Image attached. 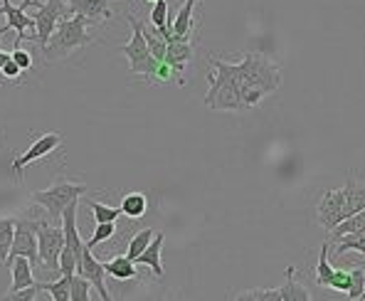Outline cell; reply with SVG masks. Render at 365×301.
<instances>
[{
    "mask_svg": "<svg viewBox=\"0 0 365 301\" xmlns=\"http://www.w3.org/2000/svg\"><path fill=\"white\" fill-rule=\"evenodd\" d=\"M232 77L237 82L245 111L255 109L264 96L277 91L282 84V72H279L277 62H272V57L262 55V52H247L242 62L232 64Z\"/></svg>",
    "mask_w": 365,
    "mask_h": 301,
    "instance_id": "6da1fadb",
    "label": "cell"
},
{
    "mask_svg": "<svg viewBox=\"0 0 365 301\" xmlns=\"http://www.w3.org/2000/svg\"><path fill=\"white\" fill-rule=\"evenodd\" d=\"M87 25H91V20H87L84 15H69V18H62L57 23L55 32L50 35L47 45L42 47V55H45V62H55V60H64L72 52L82 50V47L91 45V35L87 32Z\"/></svg>",
    "mask_w": 365,
    "mask_h": 301,
    "instance_id": "7a4b0ae2",
    "label": "cell"
},
{
    "mask_svg": "<svg viewBox=\"0 0 365 301\" xmlns=\"http://www.w3.org/2000/svg\"><path fill=\"white\" fill-rule=\"evenodd\" d=\"M215 72L210 74V91L205 94V106L212 111H245L240 99L237 82L232 77V64L222 60H210Z\"/></svg>",
    "mask_w": 365,
    "mask_h": 301,
    "instance_id": "3957f363",
    "label": "cell"
},
{
    "mask_svg": "<svg viewBox=\"0 0 365 301\" xmlns=\"http://www.w3.org/2000/svg\"><path fill=\"white\" fill-rule=\"evenodd\" d=\"M123 20H126L128 25H131L133 35L131 40L126 42L123 47H119V50L126 55L128 60V69H131V74H143V77L151 82L155 69H158V60H153L151 50H148L146 45V37H143V23L141 20H136L133 15H123Z\"/></svg>",
    "mask_w": 365,
    "mask_h": 301,
    "instance_id": "277c9868",
    "label": "cell"
},
{
    "mask_svg": "<svg viewBox=\"0 0 365 301\" xmlns=\"http://www.w3.org/2000/svg\"><path fill=\"white\" fill-rule=\"evenodd\" d=\"M84 193H87V185L60 180V183H55V185L47 188V190H35L30 195V200L35 203V205H40L42 210L47 213V218L57 223V220H62L64 208H67L72 200H77V198H82Z\"/></svg>",
    "mask_w": 365,
    "mask_h": 301,
    "instance_id": "5b68a950",
    "label": "cell"
},
{
    "mask_svg": "<svg viewBox=\"0 0 365 301\" xmlns=\"http://www.w3.org/2000/svg\"><path fill=\"white\" fill-rule=\"evenodd\" d=\"M64 247V230L57 225H47V220H40L37 225V255L40 267L45 270L47 279H57L60 274V252Z\"/></svg>",
    "mask_w": 365,
    "mask_h": 301,
    "instance_id": "8992f818",
    "label": "cell"
},
{
    "mask_svg": "<svg viewBox=\"0 0 365 301\" xmlns=\"http://www.w3.org/2000/svg\"><path fill=\"white\" fill-rule=\"evenodd\" d=\"M37 13L32 15V20H35V35L30 37L32 42H37L40 47L47 45V40H50V35L55 32L57 23H60L62 18H69V8L64 0H37Z\"/></svg>",
    "mask_w": 365,
    "mask_h": 301,
    "instance_id": "52a82bcc",
    "label": "cell"
},
{
    "mask_svg": "<svg viewBox=\"0 0 365 301\" xmlns=\"http://www.w3.org/2000/svg\"><path fill=\"white\" fill-rule=\"evenodd\" d=\"M37 225L35 218H15V235L13 247L8 257H28L32 267H40V255H37Z\"/></svg>",
    "mask_w": 365,
    "mask_h": 301,
    "instance_id": "ba28073f",
    "label": "cell"
},
{
    "mask_svg": "<svg viewBox=\"0 0 365 301\" xmlns=\"http://www.w3.org/2000/svg\"><path fill=\"white\" fill-rule=\"evenodd\" d=\"M37 0H23L20 5H13L10 0H0V15H5V25L0 28V35H5L8 30H15L18 37H15V47L23 45L25 40V30L35 28V20L28 18L25 10L28 8H35Z\"/></svg>",
    "mask_w": 365,
    "mask_h": 301,
    "instance_id": "9c48e42d",
    "label": "cell"
},
{
    "mask_svg": "<svg viewBox=\"0 0 365 301\" xmlns=\"http://www.w3.org/2000/svg\"><path fill=\"white\" fill-rule=\"evenodd\" d=\"M62 146V136L60 133H45V136H40L37 138L32 146L25 150V153H18L13 158V173H15V178H23V170L28 168L30 163H35V160H40V158H45V155H50L55 148H60Z\"/></svg>",
    "mask_w": 365,
    "mask_h": 301,
    "instance_id": "30bf717a",
    "label": "cell"
},
{
    "mask_svg": "<svg viewBox=\"0 0 365 301\" xmlns=\"http://www.w3.org/2000/svg\"><path fill=\"white\" fill-rule=\"evenodd\" d=\"M192 55H195V47H192L190 40H173L165 45L163 62L173 69L175 82L178 84H185V69H187V64L192 62Z\"/></svg>",
    "mask_w": 365,
    "mask_h": 301,
    "instance_id": "8fae6325",
    "label": "cell"
},
{
    "mask_svg": "<svg viewBox=\"0 0 365 301\" xmlns=\"http://www.w3.org/2000/svg\"><path fill=\"white\" fill-rule=\"evenodd\" d=\"M343 218H346V210H343V190H326L319 208H316V220H319V225L331 233Z\"/></svg>",
    "mask_w": 365,
    "mask_h": 301,
    "instance_id": "7c38bea8",
    "label": "cell"
},
{
    "mask_svg": "<svg viewBox=\"0 0 365 301\" xmlns=\"http://www.w3.org/2000/svg\"><path fill=\"white\" fill-rule=\"evenodd\" d=\"M77 272L82 274V277H87L91 282V287L96 289V294H99L101 301H114V297L109 294V289H106V270H104V262L96 260L94 255H91V250H84V257L82 262H79Z\"/></svg>",
    "mask_w": 365,
    "mask_h": 301,
    "instance_id": "4fadbf2b",
    "label": "cell"
},
{
    "mask_svg": "<svg viewBox=\"0 0 365 301\" xmlns=\"http://www.w3.org/2000/svg\"><path fill=\"white\" fill-rule=\"evenodd\" d=\"M69 13L84 15L91 23H104L109 18H116L114 0H64Z\"/></svg>",
    "mask_w": 365,
    "mask_h": 301,
    "instance_id": "5bb4252c",
    "label": "cell"
},
{
    "mask_svg": "<svg viewBox=\"0 0 365 301\" xmlns=\"http://www.w3.org/2000/svg\"><path fill=\"white\" fill-rule=\"evenodd\" d=\"M163 240H165L163 233H155L151 245L133 260L136 265H143V267H148V270H153L155 279H163V262H160V257H163Z\"/></svg>",
    "mask_w": 365,
    "mask_h": 301,
    "instance_id": "9a60e30c",
    "label": "cell"
},
{
    "mask_svg": "<svg viewBox=\"0 0 365 301\" xmlns=\"http://www.w3.org/2000/svg\"><path fill=\"white\" fill-rule=\"evenodd\" d=\"M5 265L13 270V287H10L8 294H15L20 289H28L35 284V270H32L28 257H8Z\"/></svg>",
    "mask_w": 365,
    "mask_h": 301,
    "instance_id": "2e32d148",
    "label": "cell"
},
{
    "mask_svg": "<svg viewBox=\"0 0 365 301\" xmlns=\"http://www.w3.org/2000/svg\"><path fill=\"white\" fill-rule=\"evenodd\" d=\"M363 208H365V185L358 183L356 175H351L346 188H343V210H346V218L363 210Z\"/></svg>",
    "mask_w": 365,
    "mask_h": 301,
    "instance_id": "e0dca14e",
    "label": "cell"
},
{
    "mask_svg": "<svg viewBox=\"0 0 365 301\" xmlns=\"http://www.w3.org/2000/svg\"><path fill=\"white\" fill-rule=\"evenodd\" d=\"M197 5V0H185V5L178 10L173 20H168V28L173 35H178V40H190L192 35V8Z\"/></svg>",
    "mask_w": 365,
    "mask_h": 301,
    "instance_id": "ac0fdd59",
    "label": "cell"
},
{
    "mask_svg": "<svg viewBox=\"0 0 365 301\" xmlns=\"http://www.w3.org/2000/svg\"><path fill=\"white\" fill-rule=\"evenodd\" d=\"M358 233H365V208L353 215H348V218H343L341 223L336 225L334 230H331L329 235V242H336L341 238H348V235H358Z\"/></svg>",
    "mask_w": 365,
    "mask_h": 301,
    "instance_id": "d6986e66",
    "label": "cell"
},
{
    "mask_svg": "<svg viewBox=\"0 0 365 301\" xmlns=\"http://www.w3.org/2000/svg\"><path fill=\"white\" fill-rule=\"evenodd\" d=\"M104 270H106V274H109V277L119 279V282H131V279H138L136 262L128 260L126 255L114 257V260L104 262Z\"/></svg>",
    "mask_w": 365,
    "mask_h": 301,
    "instance_id": "ffe728a7",
    "label": "cell"
},
{
    "mask_svg": "<svg viewBox=\"0 0 365 301\" xmlns=\"http://www.w3.org/2000/svg\"><path fill=\"white\" fill-rule=\"evenodd\" d=\"M119 208H121V215H126V218H131V220L143 218V215H146V210H148V198H146V193H126Z\"/></svg>",
    "mask_w": 365,
    "mask_h": 301,
    "instance_id": "44dd1931",
    "label": "cell"
},
{
    "mask_svg": "<svg viewBox=\"0 0 365 301\" xmlns=\"http://www.w3.org/2000/svg\"><path fill=\"white\" fill-rule=\"evenodd\" d=\"M69 279H72V274H62V277H57V279L40 282L37 289H40V292H47V297L52 301H69Z\"/></svg>",
    "mask_w": 365,
    "mask_h": 301,
    "instance_id": "7402d4cb",
    "label": "cell"
},
{
    "mask_svg": "<svg viewBox=\"0 0 365 301\" xmlns=\"http://www.w3.org/2000/svg\"><path fill=\"white\" fill-rule=\"evenodd\" d=\"M279 294H282V301H309V292L297 282V270L294 267H287V284L279 287Z\"/></svg>",
    "mask_w": 365,
    "mask_h": 301,
    "instance_id": "603a6c76",
    "label": "cell"
},
{
    "mask_svg": "<svg viewBox=\"0 0 365 301\" xmlns=\"http://www.w3.org/2000/svg\"><path fill=\"white\" fill-rule=\"evenodd\" d=\"M15 235V218H0V265L8 262Z\"/></svg>",
    "mask_w": 365,
    "mask_h": 301,
    "instance_id": "cb8c5ba5",
    "label": "cell"
},
{
    "mask_svg": "<svg viewBox=\"0 0 365 301\" xmlns=\"http://www.w3.org/2000/svg\"><path fill=\"white\" fill-rule=\"evenodd\" d=\"M334 274H336V270L329 262V242H324L321 255H319V265H316V284H319V287H329Z\"/></svg>",
    "mask_w": 365,
    "mask_h": 301,
    "instance_id": "d4e9b609",
    "label": "cell"
},
{
    "mask_svg": "<svg viewBox=\"0 0 365 301\" xmlns=\"http://www.w3.org/2000/svg\"><path fill=\"white\" fill-rule=\"evenodd\" d=\"M89 292H91V282L79 272H74L72 279H69V301H89L91 299Z\"/></svg>",
    "mask_w": 365,
    "mask_h": 301,
    "instance_id": "484cf974",
    "label": "cell"
},
{
    "mask_svg": "<svg viewBox=\"0 0 365 301\" xmlns=\"http://www.w3.org/2000/svg\"><path fill=\"white\" fill-rule=\"evenodd\" d=\"M153 235H155V230H151V228H146V230H138V233L131 238V242H128V252H126V257H128V260H136V257L141 255V252L146 250L148 245H151Z\"/></svg>",
    "mask_w": 365,
    "mask_h": 301,
    "instance_id": "4316f807",
    "label": "cell"
},
{
    "mask_svg": "<svg viewBox=\"0 0 365 301\" xmlns=\"http://www.w3.org/2000/svg\"><path fill=\"white\" fill-rule=\"evenodd\" d=\"M89 208H91V215H94L96 223H116L121 218V208H109L104 203H96V200H89Z\"/></svg>",
    "mask_w": 365,
    "mask_h": 301,
    "instance_id": "83f0119b",
    "label": "cell"
},
{
    "mask_svg": "<svg viewBox=\"0 0 365 301\" xmlns=\"http://www.w3.org/2000/svg\"><path fill=\"white\" fill-rule=\"evenodd\" d=\"M365 294V270L363 267H356L351 272V282H348V289H346V297L348 299H361Z\"/></svg>",
    "mask_w": 365,
    "mask_h": 301,
    "instance_id": "f1b7e54d",
    "label": "cell"
},
{
    "mask_svg": "<svg viewBox=\"0 0 365 301\" xmlns=\"http://www.w3.org/2000/svg\"><path fill=\"white\" fill-rule=\"evenodd\" d=\"M114 233H116V223H96L94 235H91V240L84 242V245H87V250H94L96 245L114 238Z\"/></svg>",
    "mask_w": 365,
    "mask_h": 301,
    "instance_id": "f546056e",
    "label": "cell"
},
{
    "mask_svg": "<svg viewBox=\"0 0 365 301\" xmlns=\"http://www.w3.org/2000/svg\"><path fill=\"white\" fill-rule=\"evenodd\" d=\"M168 0H155L151 8V25L155 30H160L168 25Z\"/></svg>",
    "mask_w": 365,
    "mask_h": 301,
    "instance_id": "4dcf8cb0",
    "label": "cell"
},
{
    "mask_svg": "<svg viewBox=\"0 0 365 301\" xmlns=\"http://www.w3.org/2000/svg\"><path fill=\"white\" fill-rule=\"evenodd\" d=\"M10 57H13L15 64H18L23 72H25V69H32V55H30V52H25L23 47H15V50L10 52Z\"/></svg>",
    "mask_w": 365,
    "mask_h": 301,
    "instance_id": "1f68e13d",
    "label": "cell"
},
{
    "mask_svg": "<svg viewBox=\"0 0 365 301\" xmlns=\"http://www.w3.org/2000/svg\"><path fill=\"white\" fill-rule=\"evenodd\" d=\"M348 282H351V272H341V270H336L334 279H331V284H329V289H336V292H343V294H346Z\"/></svg>",
    "mask_w": 365,
    "mask_h": 301,
    "instance_id": "d6a6232c",
    "label": "cell"
},
{
    "mask_svg": "<svg viewBox=\"0 0 365 301\" xmlns=\"http://www.w3.org/2000/svg\"><path fill=\"white\" fill-rule=\"evenodd\" d=\"M0 72H3V77H8V79H18L23 69H20L18 64H15L13 57H8V60L3 62V67H0Z\"/></svg>",
    "mask_w": 365,
    "mask_h": 301,
    "instance_id": "836d02e7",
    "label": "cell"
},
{
    "mask_svg": "<svg viewBox=\"0 0 365 301\" xmlns=\"http://www.w3.org/2000/svg\"><path fill=\"white\" fill-rule=\"evenodd\" d=\"M8 57H10V55H8V52H3V50H0V67H3V62H5V60H8Z\"/></svg>",
    "mask_w": 365,
    "mask_h": 301,
    "instance_id": "e575fe53",
    "label": "cell"
},
{
    "mask_svg": "<svg viewBox=\"0 0 365 301\" xmlns=\"http://www.w3.org/2000/svg\"><path fill=\"white\" fill-rule=\"evenodd\" d=\"M148 3H155V0H148Z\"/></svg>",
    "mask_w": 365,
    "mask_h": 301,
    "instance_id": "d590c367",
    "label": "cell"
},
{
    "mask_svg": "<svg viewBox=\"0 0 365 301\" xmlns=\"http://www.w3.org/2000/svg\"><path fill=\"white\" fill-rule=\"evenodd\" d=\"M361 299H365V294H363V297H361Z\"/></svg>",
    "mask_w": 365,
    "mask_h": 301,
    "instance_id": "8d00e7d4",
    "label": "cell"
}]
</instances>
